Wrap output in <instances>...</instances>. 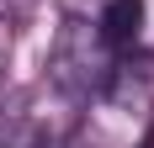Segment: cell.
<instances>
[{
	"instance_id": "1",
	"label": "cell",
	"mask_w": 154,
	"mask_h": 148,
	"mask_svg": "<svg viewBox=\"0 0 154 148\" xmlns=\"http://www.w3.org/2000/svg\"><path fill=\"white\" fill-rule=\"evenodd\" d=\"M48 74H53V85H59L64 95L85 101V95H96V90H106L117 69H112V48L101 43V32H96L91 21H80V16H64L59 37H53Z\"/></svg>"
},
{
	"instance_id": "2",
	"label": "cell",
	"mask_w": 154,
	"mask_h": 148,
	"mask_svg": "<svg viewBox=\"0 0 154 148\" xmlns=\"http://www.w3.org/2000/svg\"><path fill=\"white\" fill-rule=\"evenodd\" d=\"M96 32L101 43L117 53V48H133L143 37V0H106L101 16H96Z\"/></svg>"
},
{
	"instance_id": "3",
	"label": "cell",
	"mask_w": 154,
	"mask_h": 148,
	"mask_svg": "<svg viewBox=\"0 0 154 148\" xmlns=\"http://www.w3.org/2000/svg\"><path fill=\"white\" fill-rule=\"evenodd\" d=\"M11 48H16V21L0 16V79H5V64H11Z\"/></svg>"
},
{
	"instance_id": "4",
	"label": "cell",
	"mask_w": 154,
	"mask_h": 148,
	"mask_svg": "<svg viewBox=\"0 0 154 148\" xmlns=\"http://www.w3.org/2000/svg\"><path fill=\"white\" fill-rule=\"evenodd\" d=\"M16 11H27V0H5V16L16 21Z\"/></svg>"
}]
</instances>
